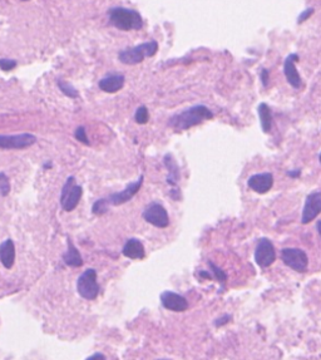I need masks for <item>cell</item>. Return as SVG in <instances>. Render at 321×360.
Returning <instances> with one entry per match:
<instances>
[{
    "label": "cell",
    "instance_id": "6da1fadb",
    "mask_svg": "<svg viewBox=\"0 0 321 360\" xmlns=\"http://www.w3.org/2000/svg\"><path fill=\"white\" fill-rule=\"evenodd\" d=\"M212 118L213 113L211 112L208 107L203 106V104H197V106L191 107V108L172 116L168 120V126L177 131H186L191 127L199 126L204 120H212Z\"/></svg>",
    "mask_w": 321,
    "mask_h": 360
},
{
    "label": "cell",
    "instance_id": "7a4b0ae2",
    "mask_svg": "<svg viewBox=\"0 0 321 360\" xmlns=\"http://www.w3.org/2000/svg\"><path fill=\"white\" fill-rule=\"evenodd\" d=\"M107 14H108L109 23L123 32L139 30L143 28V18L134 9L113 6V8H109Z\"/></svg>",
    "mask_w": 321,
    "mask_h": 360
},
{
    "label": "cell",
    "instance_id": "3957f363",
    "mask_svg": "<svg viewBox=\"0 0 321 360\" xmlns=\"http://www.w3.org/2000/svg\"><path fill=\"white\" fill-rule=\"evenodd\" d=\"M158 50V43L156 40L146 41L132 48H125L118 53V59L125 66H136L142 63L146 58L153 57Z\"/></svg>",
    "mask_w": 321,
    "mask_h": 360
},
{
    "label": "cell",
    "instance_id": "277c9868",
    "mask_svg": "<svg viewBox=\"0 0 321 360\" xmlns=\"http://www.w3.org/2000/svg\"><path fill=\"white\" fill-rule=\"evenodd\" d=\"M82 186L77 185L76 178L73 176H69L64 186H63L62 194H60V206H62L63 210L67 211V212L76 210L79 201L82 199Z\"/></svg>",
    "mask_w": 321,
    "mask_h": 360
},
{
    "label": "cell",
    "instance_id": "5b68a950",
    "mask_svg": "<svg viewBox=\"0 0 321 360\" xmlns=\"http://www.w3.org/2000/svg\"><path fill=\"white\" fill-rule=\"evenodd\" d=\"M78 294L85 300H94L99 294L98 282H97V271L94 269H87L77 281Z\"/></svg>",
    "mask_w": 321,
    "mask_h": 360
},
{
    "label": "cell",
    "instance_id": "8992f818",
    "mask_svg": "<svg viewBox=\"0 0 321 360\" xmlns=\"http://www.w3.org/2000/svg\"><path fill=\"white\" fill-rule=\"evenodd\" d=\"M281 259L287 268L297 271V273H305L308 269L309 257L306 252L301 248L296 247H286L281 251Z\"/></svg>",
    "mask_w": 321,
    "mask_h": 360
},
{
    "label": "cell",
    "instance_id": "52a82bcc",
    "mask_svg": "<svg viewBox=\"0 0 321 360\" xmlns=\"http://www.w3.org/2000/svg\"><path fill=\"white\" fill-rule=\"evenodd\" d=\"M146 222L158 229H166L169 226V216L163 205L160 202H151L150 205L146 206L142 213Z\"/></svg>",
    "mask_w": 321,
    "mask_h": 360
},
{
    "label": "cell",
    "instance_id": "ba28073f",
    "mask_svg": "<svg viewBox=\"0 0 321 360\" xmlns=\"http://www.w3.org/2000/svg\"><path fill=\"white\" fill-rule=\"evenodd\" d=\"M276 260L275 246L271 240L266 238L260 239L255 250V261L260 268L265 269L271 266Z\"/></svg>",
    "mask_w": 321,
    "mask_h": 360
},
{
    "label": "cell",
    "instance_id": "9c48e42d",
    "mask_svg": "<svg viewBox=\"0 0 321 360\" xmlns=\"http://www.w3.org/2000/svg\"><path fill=\"white\" fill-rule=\"evenodd\" d=\"M142 185H143V176L138 178L137 181L134 182L128 183L127 187H125L123 191L120 192H116V194H112L109 195L108 197H104V202L107 203V206H120L125 203V202L131 201L132 199L134 197V195L141 190Z\"/></svg>",
    "mask_w": 321,
    "mask_h": 360
},
{
    "label": "cell",
    "instance_id": "30bf717a",
    "mask_svg": "<svg viewBox=\"0 0 321 360\" xmlns=\"http://www.w3.org/2000/svg\"><path fill=\"white\" fill-rule=\"evenodd\" d=\"M37 137L30 133L13 134V136H0V148L4 150H22L33 146Z\"/></svg>",
    "mask_w": 321,
    "mask_h": 360
},
{
    "label": "cell",
    "instance_id": "8fae6325",
    "mask_svg": "<svg viewBox=\"0 0 321 360\" xmlns=\"http://www.w3.org/2000/svg\"><path fill=\"white\" fill-rule=\"evenodd\" d=\"M321 212V194L320 191H314L305 200L304 210L301 215V224L308 225L315 220Z\"/></svg>",
    "mask_w": 321,
    "mask_h": 360
},
{
    "label": "cell",
    "instance_id": "7c38bea8",
    "mask_svg": "<svg viewBox=\"0 0 321 360\" xmlns=\"http://www.w3.org/2000/svg\"><path fill=\"white\" fill-rule=\"evenodd\" d=\"M160 299L164 309L174 311V313H183L190 306L185 296L173 291H163L160 294Z\"/></svg>",
    "mask_w": 321,
    "mask_h": 360
},
{
    "label": "cell",
    "instance_id": "4fadbf2b",
    "mask_svg": "<svg viewBox=\"0 0 321 360\" xmlns=\"http://www.w3.org/2000/svg\"><path fill=\"white\" fill-rule=\"evenodd\" d=\"M248 189L252 190L253 192L260 195H264L271 190L274 186V176L270 172H264V173H256L252 175L247 181Z\"/></svg>",
    "mask_w": 321,
    "mask_h": 360
},
{
    "label": "cell",
    "instance_id": "5bb4252c",
    "mask_svg": "<svg viewBox=\"0 0 321 360\" xmlns=\"http://www.w3.org/2000/svg\"><path fill=\"white\" fill-rule=\"evenodd\" d=\"M297 60H299V55L292 53V54L287 55V58L285 59V63H283V74H285L288 84L291 85L292 88H295V89H299L302 85L301 77H300L296 66H295Z\"/></svg>",
    "mask_w": 321,
    "mask_h": 360
},
{
    "label": "cell",
    "instance_id": "9a60e30c",
    "mask_svg": "<svg viewBox=\"0 0 321 360\" xmlns=\"http://www.w3.org/2000/svg\"><path fill=\"white\" fill-rule=\"evenodd\" d=\"M125 78L123 74H117V73H112L108 74V76L103 77L101 80L98 82L99 89L103 90L106 93H117L118 90H120L124 85Z\"/></svg>",
    "mask_w": 321,
    "mask_h": 360
},
{
    "label": "cell",
    "instance_id": "2e32d148",
    "mask_svg": "<svg viewBox=\"0 0 321 360\" xmlns=\"http://www.w3.org/2000/svg\"><path fill=\"white\" fill-rule=\"evenodd\" d=\"M122 254L131 260H142L146 252H144L143 243L138 239H129L123 246Z\"/></svg>",
    "mask_w": 321,
    "mask_h": 360
},
{
    "label": "cell",
    "instance_id": "e0dca14e",
    "mask_svg": "<svg viewBox=\"0 0 321 360\" xmlns=\"http://www.w3.org/2000/svg\"><path fill=\"white\" fill-rule=\"evenodd\" d=\"M0 260L6 269H11L15 261V246L13 240L8 239L0 245Z\"/></svg>",
    "mask_w": 321,
    "mask_h": 360
},
{
    "label": "cell",
    "instance_id": "ac0fdd59",
    "mask_svg": "<svg viewBox=\"0 0 321 360\" xmlns=\"http://www.w3.org/2000/svg\"><path fill=\"white\" fill-rule=\"evenodd\" d=\"M67 243H68V250L66 251V254L63 255V261L67 266H71V268H80L83 265V259L79 254L78 248L74 246L73 241L69 238L67 240Z\"/></svg>",
    "mask_w": 321,
    "mask_h": 360
},
{
    "label": "cell",
    "instance_id": "d6986e66",
    "mask_svg": "<svg viewBox=\"0 0 321 360\" xmlns=\"http://www.w3.org/2000/svg\"><path fill=\"white\" fill-rule=\"evenodd\" d=\"M164 166L167 167V171H168V176H167V183L171 186L177 185L178 180H180V167L174 161L173 156L167 153L163 159Z\"/></svg>",
    "mask_w": 321,
    "mask_h": 360
},
{
    "label": "cell",
    "instance_id": "ffe728a7",
    "mask_svg": "<svg viewBox=\"0 0 321 360\" xmlns=\"http://www.w3.org/2000/svg\"><path fill=\"white\" fill-rule=\"evenodd\" d=\"M257 112H259L262 131H264V133H270L272 127L271 109H270V107L266 103H260L259 107H257Z\"/></svg>",
    "mask_w": 321,
    "mask_h": 360
},
{
    "label": "cell",
    "instance_id": "44dd1931",
    "mask_svg": "<svg viewBox=\"0 0 321 360\" xmlns=\"http://www.w3.org/2000/svg\"><path fill=\"white\" fill-rule=\"evenodd\" d=\"M58 87H59V89L62 90L67 97H69V98H78L79 97L78 90H77L73 85L69 84V83L64 82V80H58Z\"/></svg>",
    "mask_w": 321,
    "mask_h": 360
},
{
    "label": "cell",
    "instance_id": "7402d4cb",
    "mask_svg": "<svg viewBox=\"0 0 321 360\" xmlns=\"http://www.w3.org/2000/svg\"><path fill=\"white\" fill-rule=\"evenodd\" d=\"M134 120L138 124H146L150 120V112L146 106H141L137 108L136 113H134Z\"/></svg>",
    "mask_w": 321,
    "mask_h": 360
},
{
    "label": "cell",
    "instance_id": "603a6c76",
    "mask_svg": "<svg viewBox=\"0 0 321 360\" xmlns=\"http://www.w3.org/2000/svg\"><path fill=\"white\" fill-rule=\"evenodd\" d=\"M208 265H210V268L212 269V273H213V275H215L216 280H217L220 284H222V286H225V284H226V280H227V275L225 274V271L221 270L218 266H216V265L211 261H208Z\"/></svg>",
    "mask_w": 321,
    "mask_h": 360
},
{
    "label": "cell",
    "instance_id": "cb8c5ba5",
    "mask_svg": "<svg viewBox=\"0 0 321 360\" xmlns=\"http://www.w3.org/2000/svg\"><path fill=\"white\" fill-rule=\"evenodd\" d=\"M10 192V182L5 173L0 172V195L1 196H8Z\"/></svg>",
    "mask_w": 321,
    "mask_h": 360
},
{
    "label": "cell",
    "instance_id": "d4e9b609",
    "mask_svg": "<svg viewBox=\"0 0 321 360\" xmlns=\"http://www.w3.org/2000/svg\"><path fill=\"white\" fill-rule=\"evenodd\" d=\"M108 206H107V203L104 202L103 199H99L97 200V201L93 203V207H92V212L94 213V215H104V213L108 211Z\"/></svg>",
    "mask_w": 321,
    "mask_h": 360
},
{
    "label": "cell",
    "instance_id": "484cf974",
    "mask_svg": "<svg viewBox=\"0 0 321 360\" xmlns=\"http://www.w3.org/2000/svg\"><path fill=\"white\" fill-rule=\"evenodd\" d=\"M74 137H76V139L79 141V142L84 143L85 146H89V139H88L87 133H85L84 127H78L76 129V132H74Z\"/></svg>",
    "mask_w": 321,
    "mask_h": 360
},
{
    "label": "cell",
    "instance_id": "4316f807",
    "mask_svg": "<svg viewBox=\"0 0 321 360\" xmlns=\"http://www.w3.org/2000/svg\"><path fill=\"white\" fill-rule=\"evenodd\" d=\"M17 67V62L13 59H0V69L4 72H10Z\"/></svg>",
    "mask_w": 321,
    "mask_h": 360
},
{
    "label": "cell",
    "instance_id": "83f0119b",
    "mask_svg": "<svg viewBox=\"0 0 321 360\" xmlns=\"http://www.w3.org/2000/svg\"><path fill=\"white\" fill-rule=\"evenodd\" d=\"M314 13V8H308V9H305L304 11H302L301 14L299 15V18H297V24H301V23H304L305 20L309 19L310 18L311 14Z\"/></svg>",
    "mask_w": 321,
    "mask_h": 360
},
{
    "label": "cell",
    "instance_id": "f1b7e54d",
    "mask_svg": "<svg viewBox=\"0 0 321 360\" xmlns=\"http://www.w3.org/2000/svg\"><path fill=\"white\" fill-rule=\"evenodd\" d=\"M231 319H232L231 315H229V314L223 315L222 318H218V319L216 320V321H215V326L216 327L222 326V325H225V324H227V322H230V320H231Z\"/></svg>",
    "mask_w": 321,
    "mask_h": 360
},
{
    "label": "cell",
    "instance_id": "f546056e",
    "mask_svg": "<svg viewBox=\"0 0 321 360\" xmlns=\"http://www.w3.org/2000/svg\"><path fill=\"white\" fill-rule=\"evenodd\" d=\"M261 82L264 87H267V84H269V71L267 69H262L261 71Z\"/></svg>",
    "mask_w": 321,
    "mask_h": 360
},
{
    "label": "cell",
    "instance_id": "4dcf8cb0",
    "mask_svg": "<svg viewBox=\"0 0 321 360\" xmlns=\"http://www.w3.org/2000/svg\"><path fill=\"white\" fill-rule=\"evenodd\" d=\"M85 360H107L106 357H104V354H102V353H95V354L90 355L89 358H87Z\"/></svg>",
    "mask_w": 321,
    "mask_h": 360
},
{
    "label": "cell",
    "instance_id": "1f68e13d",
    "mask_svg": "<svg viewBox=\"0 0 321 360\" xmlns=\"http://www.w3.org/2000/svg\"><path fill=\"white\" fill-rule=\"evenodd\" d=\"M300 173H301L300 169H296V171H288L287 176H291V177H299Z\"/></svg>",
    "mask_w": 321,
    "mask_h": 360
},
{
    "label": "cell",
    "instance_id": "d6a6232c",
    "mask_svg": "<svg viewBox=\"0 0 321 360\" xmlns=\"http://www.w3.org/2000/svg\"><path fill=\"white\" fill-rule=\"evenodd\" d=\"M200 275H201L202 278H206V279H211V278H212V276H211V274L206 273V271H201V273H200Z\"/></svg>",
    "mask_w": 321,
    "mask_h": 360
},
{
    "label": "cell",
    "instance_id": "836d02e7",
    "mask_svg": "<svg viewBox=\"0 0 321 360\" xmlns=\"http://www.w3.org/2000/svg\"><path fill=\"white\" fill-rule=\"evenodd\" d=\"M158 360H168V359H158Z\"/></svg>",
    "mask_w": 321,
    "mask_h": 360
}]
</instances>
